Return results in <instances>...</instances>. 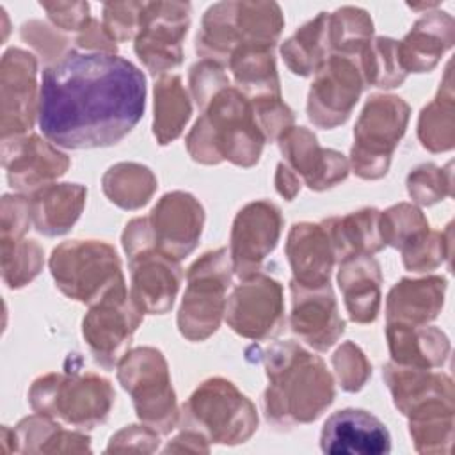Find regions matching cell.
Listing matches in <instances>:
<instances>
[{"label":"cell","instance_id":"1","mask_svg":"<svg viewBox=\"0 0 455 455\" xmlns=\"http://www.w3.org/2000/svg\"><path fill=\"white\" fill-rule=\"evenodd\" d=\"M144 105L146 78L135 64L71 48L43 71L37 123L57 148H105L135 128Z\"/></svg>","mask_w":455,"mask_h":455},{"label":"cell","instance_id":"2","mask_svg":"<svg viewBox=\"0 0 455 455\" xmlns=\"http://www.w3.org/2000/svg\"><path fill=\"white\" fill-rule=\"evenodd\" d=\"M268 386L265 416L275 427L315 421L334 400V382L318 355L295 341L272 343L263 352Z\"/></svg>","mask_w":455,"mask_h":455},{"label":"cell","instance_id":"3","mask_svg":"<svg viewBox=\"0 0 455 455\" xmlns=\"http://www.w3.org/2000/svg\"><path fill=\"white\" fill-rule=\"evenodd\" d=\"M203 114L187 135V151L199 164L229 160L251 167L259 160L265 135L251 100L233 85L220 89L201 108Z\"/></svg>","mask_w":455,"mask_h":455},{"label":"cell","instance_id":"4","mask_svg":"<svg viewBox=\"0 0 455 455\" xmlns=\"http://www.w3.org/2000/svg\"><path fill=\"white\" fill-rule=\"evenodd\" d=\"M283 27V12L274 2H220L204 12L196 52L224 66L238 48H274Z\"/></svg>","mask_w":455,"mask_h":455},{"label":"cell","instance_id":"5","mask_svg":"<svg viewBox=\"0 0 455 455\" xmlns=\"http://www.w3.org/2000/svg\"><path fill=\"white\" fill-rule=\"evenodd\" d=\"M181 425L208 443L240 444L258 428V414L233 382L215 377L204 380L183 403Z\"/></svg>","mask_w":455,"mask_h":455},{"label":"cell","instance_id":"6","mask_svg":"<svg viewBox=\"0 0 455 455\" xmlns=\"http://www.w3.org/2000/svg\"><path fill=\"white\" fill-rule=\"evenodd\" d=\"M114 398L110 382L94 373H48L34 380L28 391L34 412L57 418L75 428H92L103 423Z\"/></svg>","mask_w":455,"mask_h":455},{"label":"cell","instance_id":"7","mask_svg":"<svg viewBox=\"0 0 455 455\" xmlns=\"http://www.w3.org/2000/svg\"><path fill=\"white\" fill-rule=\"evenodd\" d=\"M231 256L220 247L203 254L187 270V288L178 311V329L190 341L210 338L226 313L231 284Z\"/></svg>","mask_w":455,"mask_h":455},{"label":"cell","instance_id":"8","mask_svg":"<svg viewBox=\"0 0 455 455\" xmlns=\"http://www.w3.org/2000/svg\"><path fill=\"white\" fill-rule=\"evenodd\" d=\"M50 272L64 295L89 306L124 281L117 252L98 240L60 243L50 256Z\"/></svg>","mask_w":455,"mask_h":455},{"label":"cell","instance_id":"9","mask_svg":"<svg viewBox=\"0 0 455 455\" xmlns=\"http://www.w3.org/2000/svg\"><path fill=\"white\" fill-rule=\"evenodd\" d=\"M117 379L130 393L135 412L144 425L158 434H167L178 425L176 396L160 350L139 347L126 352L117 364Z\"/></svg>","mask_w":455,"mask_h":455},{"label":"cell","instance_id":"10","mask_svg":"<svg viewBox=\"0 0 455 455\" xmlns=\"http://www.w3.org/2000/svg\"><path fill=\"white\" fill-rule=\"evenodd\" d=\"M409 105L398 96H371L354 128V146L350 164L357 176L364 180L382 178L405 133L409 121Z\"/></svg>","mask_w":455,"mask_h":455},{"label":"cell","instance_id":"11","mask_svg":"<svg viewBox=\"0 0 455 455\" xmlns=\"http://www.w3.org/2000/svg\"><path fill=\"white\" fill-rule=\"evenodd\" d=\"M140 322L142 311L133 304L124 281L112 286L101 299L91 304L82 323V332L94 361L105 370L119 364Z\"/></svg>","mask_w":455,"mask_h":455},{"label":"cell","instance_id":"12","mask_svg":"<svg viewBox=\"0 0 455 455\" xmlns=\"http://www.w3.org/2000/svg\"><path fill=\"white\" fill-rule=\"evenodd\" d=\"M188 25L190 4L144 2L135 34V53L151 75H165L181 64V41Z\"/></svg>","mask_w":455,"mask_h":455},{"label":"cell","instance_id":"13","mask_svg":"<svg viewBox=\"0 0 455 455\" xmlns=\"http://www.w3.org/2000/svg\"><path fill=\"white\" fill-rule=\"evenodd\" d=\"M419 208L400 203L379 217V231L384 245L400 249L405 268L427 272L439 267L450 256V235L430 231Z\"/></svg>","mask_w":455,"mask_h":455},{"label":"cell","instance_id":"14","mask_svg":"<svg viewBox=\"0 0 455 455\" xmlns=\"http://www.w3.org/2000/svg\"><path fill=\"white\" fill-rule=\"evenodd\" d=\"M224 316L228 325L243 338L259 341L277 336L284 325L281 284L261 272L242 279L228 299Z\"/></svg>","mask_w":455,"mask_h":455},{"label":"cell","instance_id":"15","mask_svg":"<svg viewBox=\"0 0 455 455\" xmlns=\"http://www.w3.org/2000/svg\"><path fill=\"white\" fill-rule=\"evenodd\" d=\"M364 89L357 57L331 53L316 71L307 96V117L320 128L343 124Z\"/></svg>","mask_w":455,"mask_h":455},{"label":"cell","instance_id":"16","mask_svg":"<svg viewBox=\"0 0 455 455\" xmlns=\"http://www.w3.org/2000/svg\"><path fill=\"white\" fill-rule=\"evenodd\" d=\"M281 226V210L270 201H252L236 213L228 251L240 281L259 272L263 259L279 242Z\"/></svg>","mask_w":455,"mask_h":455},{"label":"cell","instance_id":"17","mask_svg":"<svg viewBox=\"0 0 455 455\" xmlns=\"http://www.w3.org/2000/svg\"><path fill=\"white\" fill-rule=\"evenodd\" d=\"M37 60L21 48H11L2 57V139L25 135L37 117L36 87Z\"/></svg>","mask_w":455,"mask_h":455},{"label":"cell","instance_id":"18","mask_svg":"<svg viewBox=\"0 0 455 455\" xmlns=\"http://www.w3.org/2000/svg\"><path fill=\"white\" fill-rule=\"evenodd\" d=\"M2 164L11 187L32 194L62 176L69 167V158L50 140L25 133L2 139Z\"/></svg>","mask_w":455,"mask_h":455},{"label":"cell","instance_id":"19","mask_svg":"<svg viewBox=\"0 0 455 455\" xmlns=\"http://www.w3.org/2000/svg\"><path fill=\"white\" fill-rule=\"evenodd\" d=\"M204 212L199 201L187 192H169L160 197L148 215L155 249L180 261L188 256L201 236Z\"/></svg>","mask_w":455,"mask_h":455},{"label":"cell","instance_id":"20","mask_svg":"<svg viewBox=\"0 0 455 455\" xmlns=\"http://www.w3.org/2000/svg\"><path fill=\"white\" fill-rule=\"evenodd\" d=\"M130 261V297L144 313L162 315L172 307L180 283V261L160 252L153 245H146L132 254Z\"/></svg>","mask_w":455,"mask_h":455},{"label":"cell","instance_id":"21","mask_svg":"<svg viewBox=\"0 0 455 455\" xmlns=\"http://www.w3.org/2000/svg\"><path fill=\"white\" fill-rule=\"evenodd\" d=\"M291 291V331L315 350L331 348L345 331L336 297L331 284L322 288H302L290 283Z\"/></svg>","mask_w":455,"mask_h":455},{"label":"cell","instance_id":"22","mask_svg":"<svg viewBox=\"0 0 455 455\" xmlns=\"http://www.w3.org/2000/svg\"><path fill=\"white\" fill-rule=\"evenodd\" d=\"M277 140L284 164L311 190L331 188L347 178V158L334 149L320 148L307 128L291 126Z\"/></svg>","mask_w":455,"mask_h":455},{"label":"cell","instance_id":"23","mask_svg":"<svg viewBox=\"0 0 455 455\" xmlns=\"http://www.w3.org/2000/svg\"><path fill=\"white\" fill-rule=\"evenodd\" d=\"M320 448L332 455H384L391 451V435L377 416L348 407L327 418Z\"/></svg>","mask_w":455,"mask_h":455},{"label":"cell","instance_id":"24","mask_svg":"<svg viewBox=\"0 0 455 455\" xmlns=\"http://www.w3.org/2000/svg\"><path fill=\"white\" fill-rule=\"evenodd\" d=\"M286 256L295 284L302 288H322L329 284L336 256L322 222L293 224L286 240Z\"/></svg>","mask_w":455,"mask_h":455},{"label":"cell","instance_id":"25","mask_svg":"<svg viewBox=\"0 0 455 455\" xmlns=\"http://www.w3.org/2000/svg\"><path fill=\"white\" fill-rule=\"evenodd\" d=\"M453 44V18L448 12H427L411 32L396 43L400 66L405 73L430 71Z\"/></svg>","mask_w":455,"mask_h":455},{"label":"cell","instance_id":"26","mask_svg":"<svg viewBox=\"0 0 455 455\" xmlns=\"http://www.w3.org/2000/svg\"><path fill=\"white\" fill-rule=\"evenodd\" d=\"M446 279L430 275L425 279H402L386 300L387 323L427 325L432 322L444 302Z\"/></svg>","mask_w":455,"mask_h":455},{"label":"cell","instance_id":"27","mask_svg":"<svg viewBox=\"0 0 455 455\" xmlns=\"http://www.w3.org/2000/svg\"><path fill=\"white\" fill-rule=\"evenodd\" d=\"M382 274L371 256H357L339 263L338 284L352 322L370 323L379 316Z\"/></svg>","mask_w":455,"mask_h":455},{"label":"cell","instance_id":"28","mask_svg":"<svg viewBox=\"0 0 455 455\" xmlns=\"http://www.w3.org/2000/svg\"><path fill=\"white\" fill-rule=\"evenodd\" d=\"M87 190L76 183H50L30 194V217L34 228L46 236H59L80 217Z\"/></svg>","mask_w":455,"mask_h":455},{"label":"cell","instance_id":"29","mask_svg":"<svg viewBox=\"0 0 455 455\" xmlns=\"http://www.w3.org/2000/svg\"><path fill=\"white\" fill-rule=\"evenodd\" d=\"M387 345L393 363L412 368L443 366L450 354V343L443 331L427 325L387 323Z\"/></svg>","mask_w":455,"mask_h":455},{"label":"cell","instance_id":"30","mask_svg":"<svg viewBox=\"0 0 455 455\" xmlns=\"http://www.w3.org/2000/svg\"><path fill=\"white\" fill-rule=\"evenodd\" d=\"M384 380L393 395V402L396 409L407 416L419 405L441 400L453 398L451 379L444 373H432L425 368L402 366L396 363L386 364Z\"/></svg>","mask_w":455,"mask_h":455},{"label":"cell","instance_id":"31","mask_svg":"<svg viewBox=\"0 0 455 455\" xmlns=\"http://www.w3.org/2000/svg\"><path fill=\"white\" fill-rule=\"evenodd\" d=\"M380 212L375 208H363L343 217L325 219L322 224L329 235L336 261L343 263L357 256H371L379 252L384 243L379 231Z\"/></svg>","mask_w":455,"mask_h":455},{"label":"cell","instance_id":"32","mask_svg":"<svg viewBox=\"0 0 455 455\" xmlns=\"http://www.w3.org/2000/svg\"><path fill=\"white\" fill-rule=\"evenodd\" d=\"M281 53L286 66L295 75L307 76L316 73L332 53L329 39V14L320 12L315 20L302 25L283 43Z\"/></svg>","mask_w":455,"mask_h":455},{"label":"cell","instance_id":"33","mask_svg":"<svg viewBox=\"0 0 455 455\" xmlns=\"http://www.w3.org/2000/svg\"><path fill=\"white\" fill-rule=\"evenodd\" d=\"M238 91L249 100L281 96L279 76L275 71V60L272 48L243 46L233 52L228 62Z\"/></svg>","mask_w":455,"mask_h":455},{"label":"cell","instance_id":"34","mask_svg":"<svg viewBox=\"0 0 455 455\" xmlns=\"http://www.w3.org/2000/svg\"><path fill=\"white\" fill-rule=\"evenodd\" d=\"M11 432L12 451H91L87 435L64 430L37 412L21 419Z\"/></svg>","mask_w":455,"mask_h":455},{"label":"cell","instance_id":"35","mask_svg":"<svg viewBox=\"0 0 455 455\" xmlns=\"http://www.w3.org/2000/svg\"><path fill=\"white\" fill-rule=\"evenodd\" d=\"M192 105L178 75H162L155 84L153 133L164 146L181 135Z\"/></svg>","mask_w":455,"mask_h":455},{"label":"cell","instance_id":"36","mask_svg":"<svg viewBox=\"0 0 455 455\" xmlns=\"http://www.w3.org/2000/svg\"><path fill=\"white\" fill-rule=\"evenodd\" d=\"M156 190L155 174L140 164H116L103 176V192L117 206L135 210L144 206Z\"/></svg>","mask_w":455,"mask_h":455},{"label":"cell","instance_id":"37","mask_svg":"<svg viewBox=\"0 0 455 455\" xmlns=\"http://www.w3.org/2000/svg\"><path fill=\"white\" fill-rule=\"evenodd\" d=\"M448 84L439 89V94L434 101H430L419 116L418 121V137L428 151L439 153L453 148L455 139V119H453V92Z\"/></svg>","mask_w":455,"mask_h":455},{"label":"cell","instance_id":"38","mask_svg":"<svg viewBox=\"0 0 455 455\" xmlns=\"http://www.w3.org/2000/svg\"><path fill=\"white\" fill-rule=\"evenodd\" d=\"M359 68L363 73L364 87H384L391 89L400 85L407 73L402 69L398 53H396V41L389 37H375L371 39L357 57Z\"/></svg>","mask_w":455,"mask_h":455},{"label":"cell","instance_id":"39","mask_svg":"<svg viewBox=\"0 0 455 455\" xmlns=\"http://www.w3.org/2000/svg\"><path fill=\"white\" fill-rule=\"evenodd\" d=\"M373 23L366 11L359 7H341L329 14V39L332 53L359 57L371 41Z\"/></svg>","mask_w":455,"mask_h":455},{"label":"cell","instance_id":"40","mask_svg":"<svg viewBox=\"0 0 455 455\" xmlns=\"http://www.w3.org/2000/svg\"><path fill=\"white\" fill-rule=\"evenodd\" d=\"M43 267V249L27 238L2 242V275L9 288L28 284Z\"/></svg>","mask_w":455,"mask_h":455},{"label":"cell","instance_id":"41","mask_svg":"<svg viewBox=\"0 0 455 455\" xmlns=\"http://www.w3.org/2000/svg\"><path fill=\"white\" fill-rule=\"evenodd\" d=\"M450 164L446 167H437L434 164H423L416 167L407 178L409 196L419 204H434L443 201V197L451 196V171Z\"/></svg>","mask_w":455,"mask_h":455},{"label":"cell","instance_id":"42","mask_svg":"<svg viewBox=\"0 0 455 455\" xmlns=\"http://www.w3.org/2000/svg\"><path fill=\"white\" fill-rule=\"evenodd\" d=\"M332 366L345 391H359L371 375V364L352 341H345L332 355Z\"/></svg>","mask_w":455,"mask_h":455},{"label":"cell","instance_id":"43","mask_svg":"<svg viewBox=\"0 0 455 455\" xmlns=\"http://www.w3.org/2000/svg\"><path fill=\"white\" fill-rule=\"evenodd\" d=\"M256 121L267 140L279 139L293 124V112L281 96H267L251 100Z\"/></svg>","mask_w":455,"mask_h":455},{"label":"cell","instance_id":"44","mask_svg":"<svg viewBox=\"0 0 455 455\" xmlns=\"http://www.w3.org/2000/svg\"><path fill=\"white\" fill-rule=\"evenodd\" d=\"M188 82H190L192 96L199 108H203L212 100L213 94H217L220 89L229 85V78L224 73V68L206 59L192 66Z\"/></svg>","mask_w":455,"mask_h":455},{"label":"cell","instance_id":"45","mask_svg":"<svg viewBox=\"0 0 455 455\" xmlns=\"http://www.w3.org/2000/svg\"><path fill=\"white\" fill-rule=\"evenodd\" d=\"M142 5L144 2H116L103 5V27L116 43L126 41L137 34Z\"/></svg>","mask_w":455,"mask_h":455},{"label":"cell","instance_id":"46","mask_svg":"<svg viewBox=\"0 0 455 455\" xmlns=\"http://www.w3.org/2000/svg\"><path fill=\"white\" fill-rule=\"evenodd\" d=\"M30 224L32 217L28 197L21 194H5L2 197V242L23 238Z\"/></svg>","mask_w":455,"mask_h":455},{"label":"cell","instance_id":"47","mask_svg":"<svg viewBox=\"0 0 455 455\" xmlns=\"http://www.w3.org/2000/svg\"><path fill=\"white\" fill-rule=\"evenodd\" d=\"M158 448V432L151 427L144 425H130L123 430H119L116 435H112L110 444L107 451H126V450H137V451H153Z\"/></svg>","mask_w":455,"mask_h":455},{"label":"cell","instance_id":"48","mask_svg":"<svg viewBox=\"0 0 455 455\" xmlns=\"http://www.w3.org/2000/svg\"><path fill=\"white\" fill-rule=\"evenodd\" d=\"M41 7L48 12L50 20L64 30L80 32L91 20L89 4L85 2H55L41 4Z\"/></svg>","mask_w":455,"mask_h":455},{"label":"cell","instance_id":"49","mask_svg":"<svg viewBox=\"0 0 455 455\" xmlns=\"http://www.w3.org/2000/svg\"><path fill=\"white\" fill-rule=\"evenodd\" d=\"M21 37L28 41L39 53H43L44 59H52V53H57L59 59H62L71 48H66L64 44H59L60 37L53 34L46 25L41 21H28L21 28Z\"/></svg>","mask_w":455,"mask_h":455},{"label":"cell","instance_id":"50","mask_svg":"<svg viewBox=\"0 0 455 455\" xmlns=\"http://www.w3.org/2000/svg\"><path fill=\"white\" fill-rule=\"evenodd\" d=\"M275 188L288 201H291L297 196V192L300 190V180L295 176V172L284 162H281L277 165Z\"/></svg>","mask_w":455,"mask_h":455}]
</instances>
